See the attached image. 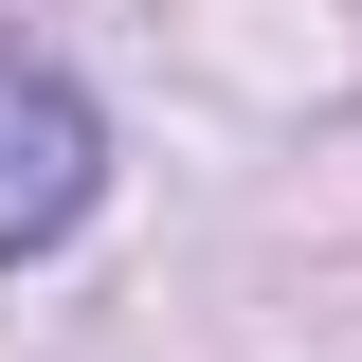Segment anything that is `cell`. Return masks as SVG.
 <instances>
[{"mask_svg": "<svg viewBox=\"0 0 362 362\" xmlns=\"http://www.w3.org/2000/svg\"><path fill=\"white\" fill-rule=\"evenodd\" d=\"M90 181H109V127H90V90L18 73L0 54V254H54L90 218Z\"/></svg>", "mask_w": 362, "mask_h": 362, "instance_id": "1", "label": "cell"}]
</instances>
